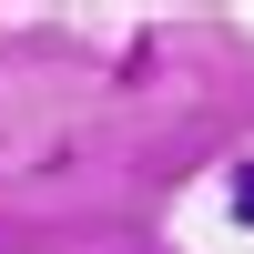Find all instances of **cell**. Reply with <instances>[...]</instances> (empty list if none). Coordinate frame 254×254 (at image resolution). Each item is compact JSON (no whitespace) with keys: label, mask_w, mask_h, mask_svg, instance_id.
<instances>
[{"label":"cell","mask_w":254,"mask_h":254,"mask_svg":"<svg viewBox=\"0 0 254 254\" xmlns=\"http://www.w3.org/2000/svg\"><path fill=\"white\" fill-rule=\"evenodd\" d=\"M224 203H234V224H254V163H234V193Z\"/></svg>","instance_id":"1"}]
</instances>
